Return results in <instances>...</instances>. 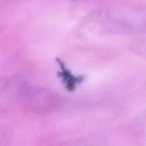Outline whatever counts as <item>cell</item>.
I'll use <instances>...</instances> for the list:
<instances>
[{
    "label": "cell",
    "mask_w": 146,
    "mask_h": 146,
    "mask_svg": "<svg viewBox=\"0 0 146 146\" xmlns=\"http://www.w3.org/2000/svg\"><path fill=\"white\" fill-rule=\"evenodd\" d=\"M16 99L29 110L38 114L54 112L61 105V99L55 92L25 83L22 84Z\"/></svg>",
    "instance_id": "1"
},
{
    "label": "cell",
    "mask_w": 146,
    "mask_h": 146,
    "mask_svg": "<svg viewBox=\"0 0 146 146\" xmlns=\"http://www.w3.org/2000/svg\"><path fill=\"white\" fill-rule=\"evenodd\" d=\"M56 62L59 65L60 71L57 73V75L61 79L63 86H65L66 89L68 92L74 91L77 86H79L80 83H82L85 80V77L83 75H75L65 65V63L60 59L57 58Z\"/></svg>",
    "instance_id": "2"
},
{
    "label": "cell",
    "mask_w": 146,
    "mask_h": 146,
    "mask_svg": "<svg viewBox=\"0 0 146 146\" xmlns=\"http://www.w3.org/2000/svg\"><path fill=\"white\" fill-rule=\"evenodd\" d=\"M23 82L12 77L0 78V98H17Z\"/></svg>",
    "instance_id": "3"
},
{
    "label": "cell",
    "mask_w": 146,
    "mask_h": 146,
    "mask_svg": "<svg viewBox=\"0 0 146 146\" xmlns=\"http://www.w3.org/2000/svg\"><path fill=\"white\" fill-rule=\"evenodd\" d=\"M10 130L5 126H0V145H4L10 139Z\"/></svg>",
    "instance_id": "4"
},
{
    "label": "cell",
    "mask_w": 146,
    "mask_h": 146,
    "mask_svg": "<svg viewBox=\"0 0 146 146\" xmlns=\"http://www.w3.org/2000/svg\"><path fill=\"white\" fill-rule=\"evenodd\" d=\"M4 109L3 108V107H1L0 106V118H2L3 116V114H4Z\"/></svg>",
    "instance_id": "5"
}]
</instances>
